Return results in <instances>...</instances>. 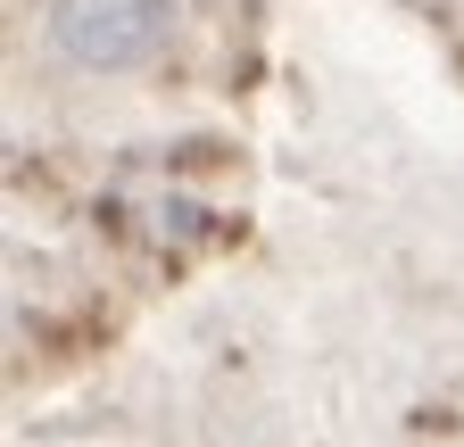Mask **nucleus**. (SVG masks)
<instances>
[{
  "instance_id": "1",
  "label": "nucleus",
  "mask_w": 464,
  "mask_h": 447,
  "mask_svg": "<svg viewBox=\"0 0 464 447\" xmlns=\"http://www.w3.org/2000/svg\"><path fill=\"white\" fill-rule=\"evenodd\" d=\"M166 9L174 0H58L50 33L75 67H133L141 50L166 42Z\"/></svg>"
}]
</instances>
